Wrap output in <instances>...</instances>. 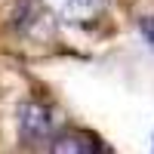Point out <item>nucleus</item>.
Instances as JSON below:
<instances>
[{"instance_id": "4", "label": "nucleus", "mask_w": 154, "mask_h": 154, "mask_svg": "<svg viewBox=\"0 0 154 154\" xmlns=\"http://www.w3.org/2000/svg\"><path fill=\"white\" fill-rule=\"evenodd\" d=\"M139 28H142V34H145V40L154 46V16H145L142 22H139Z\"/></svg>"}, {"instance_id": "2", "label": "nucleus", "mask_w": 154, "mask_h": 154, "mask_svg": "<svg viewBox=\"0 0 154 154\" xmlns=\"http://www.w3.org/2000/svg\"><path fill=\"white\" fill-rule=\"evenodd\" d=\"M102 9H105V0H56L59 19L71 25H89L93 19H99Z\"/></svg>"}, {"instance_id": "1", "label": "nucleus", "mask_w": 154, "mask_h": 154, "mask_svg": "<svg viewBox=\"0 0 154 154\" xmlns=\"http://www.w3.org/2000/svg\"><path fill=\"white\" fill-rule=\"evenodd\" d=\"M19 133L25 142H43L53 133V111L40 102H25L19 108Z\"/></svg>"}, {"instance_id": "3", "label": "nucleus", "mask_w": 154, "mask_h": 154, "mask_svg": "<svg viewBox=\"0 0 154 154\" xmlns=\"http://www.w3.org/2000/svg\"><path fill=\"white\" fill-rule=\"evenodd\" d=\"M49 151H56V154H93L96 145L89 142L86 136H80V133H62V136L53 139Z\"/></svg>"}]
</instances>
